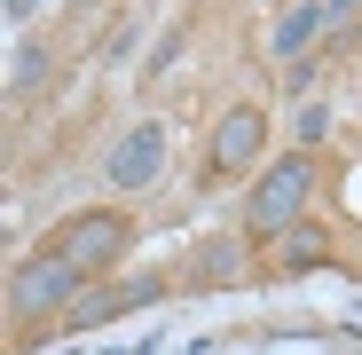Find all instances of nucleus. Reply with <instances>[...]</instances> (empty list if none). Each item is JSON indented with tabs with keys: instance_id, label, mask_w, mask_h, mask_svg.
<instances>
[{
	"instance_id": "nucleus-1",
	"label": "nucleus",
	"mask_w": 362,
	"mask_h": 355,
	"mask_svg": "<svg viewBox=\"0 0 362 355\" xmlns=\"http://www.w3.org/2000/svg\"><path fill=\"white\" fill-rule=\"evenodd\" d=\"M308 190H315V158H308V150H284L260 182L245 190V237H291Z\"/></svg>"
},
{
	"instance_id": "nucleus-2",
	"label": "nucleus",
	"mask_w": 362,
	"mask_h": 355,
	"mask_svg": "<svg viewBox=\"0 0 362 355\" xmlns=\"http://www.w3.org/2000/svg\"><path fill=\"white\" fill-rule=\"evenodd\" d=\"M79 292H87V276L64 253H40V261L8 269V316H64Z\"/></svg>"
},
{
	"instance_id": "nucleus-3",
	"label": "nucleus",
	"mask_w": 362,
	"mask_h": 355,
	"mask_svg": "<svg viewBox=\"0 0 362 355\" xmlns=\"http://www.w3.org/2000/svg\"><path fill=\"white\" fill-rule=\"evenodd\" d=\"M134 245V229H127V213H71L64 229H55V253H64L79 276H103L118 253Z\"/></svg>"
},
{
	"instance_id": "nucleus-4",
	"label": "nucleus",
	"mask_w": 362,
	"mask_h": 355,
	"mask_svg": "<svg viewBox=\"0 0 362 355\" xmlns=\"http://www.w3.org/2000/svg\"><path fill=\"white\" fill-rule=\"evenodd\" d=\"M165 174V127L158 118H142V127H127L110 142V158H103V182L118 190V198H134V190H150Z\"/></svg>"
},
{
	"instance_id": "nucleus-5",
	"label": "nucleus",
	"mask_w": 362,
	"mask_h": 355,
	"mask_svg": "<svg viewBox=\"0 0 362 355\" xmlns=\"http://www.w3.org/2000/svg\"><path fill=\"white\" fill-rule=\"evenodd\" d=\"M260 150H268V118H260V103H228V111L213 118L205 174H245V166H260Z\"/></svg>"
},
{
	"instance_id": "nucleus-6",
	"label": "nucleus",
	"mask_w": 362,
	"mask_h": 355,
	"mask_svg": "<svg viewBox=\"0 0 362 355\" xmlns=\"http://www.w3.org/2000/svg\"><path fill=\"white\" fill-rule=\"evenodd\" d=\"M315 32H331V16H323V0H291V9H284V24L268 32V55H276V64H308V47H315Z\"/></svg>"
},
{
	"instance_id": "nucleus-7",
	"label": "nucleus",
	"mask_w": 362,
	"mask_h": 355,
	"mask_svg": "<svg viewBox=\"0 0 362 355\" xmlns=\"http://www.w3.org/2000/svg\"><path fill=\"white\" fill-rule=\"evenodd\" d=\"M236 269H245V245H236V237H213V245L197 253V276H205V284H228Z\"/></svg>"
},
{
	"instance_id": "nucleus-8",
	"label": "nucleus",
	"mask_w": 362,
	"mask_h": 355,
	"mask_svg": "<svg viewBox=\"0 0 362 355\" xmlns=\"http://www.w3.org/2000/svg\"><path fill=\"white\" fill-rule=\"evenodd\" d=\"M40 79H47V47H40V40H24V47H16V64H8V95L24 103Z\"/></svg>"
},
{
	"instance_id": "nucleus-9",
	"label": "nucleus",
	"mask_w": 362,
	"mask_h": 355,
	"mask_svg": "<svg viewBox=\"0 0 362 355\" xmlns=\"http://www.w3.org/2000/svg\"><path fill=\"white\" fill-rule=\"evenodd\" d=\"M284 261H291V269H315V261H331V237L299 221V229H291V245H284Z\"/></svg>"
},
{
	"instance_id": "nucleus-10",
	"label": "nucleus",
	"mask_w": 362,
	"mask_h": 355,
	"mask_svg": "<svg viewBox=\"0 0 362 355\" xmlns=\"http://www.w3.org/2000/svg\"><path fill=\"white\" fill-rule=\"evenodd\" d=\"M323 135H331V111L308 103V111H299V142H323Z\"/></svg>"
},
{
	"instance_id": "nucleus-11",
	"label": "nucleus",
	"mask_w": 362,
	"mask_h": 355,
	"mask_svg": "<svg viewBox=\"0 0 362 355\" xmlns=\"http://www.w3.org/2000/svg\"><path fill=\"white\" fill-rule=\"evenodd\" d=\"M354 9H362V0H323V16H331V32H339V24H354Z\"/></svg>"
},
{
	"instance_id": "nucleus-12",
	"label": "nucleus",
	"mask_w": 362,
	"mask_h": 355,
	"mask_svg": "<svg viewBox=\"0 0 362 355\" xmlns=\"http://www.w3.org/2000/svg\"><path fill=\"white\" fill-rule=\"evenodd\" d=\"M0 9H8V24H32V9H40V0H0Z\"/></svg>"
}]
</instances>
